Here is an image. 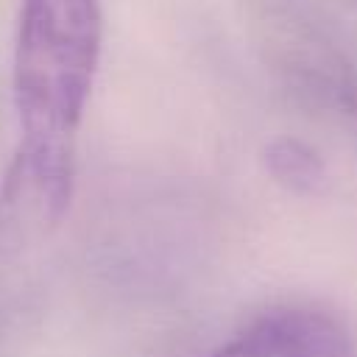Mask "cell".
Masks as SVG:
<instances>
[{"mask_svg": "<svg viewBox=\"0 0 357 357\" xmlns=\"http://www.w3.org/2000/svg\"><path fill=\"white\" fill-rule=\"evenodd\" d=\"M100 53V0H20L11 61L20 142L0 184V254L36 245L67 215Z\"/></svg>", "mask_w": 357, "mask_h": 357, "instance_id": "obj_1", "label": "cell"}, {"mask_svg": "<svg viewBox=\"0 0 357 357\" xmlns=\"http://www.w3.org/2000/svg\"><path fill=\"white\" fill-rule=\"evenodd\" d=\"M212 357H357V349L332 315L287 307L257 318Z\"/></svg>", "mask_w": 357, "mask_h": 357, "instance_id": "obj_2", "label": "cell"}, {"mask_svg": "<svg viewBox=\"0 0 357 357\" xmlns=\"http://www.w3.org/2000/svg\"><path fill=\"white\" fill-rule=\"evenodd\" d=\"M268 173L293 192H315L324 184L321 156L301 139L279 137L265 148Z\"/></svg>", "mask_w": 357, "mask_h": 357, "instance_id": "obj_3", "label": "cell"}]
</instances>
